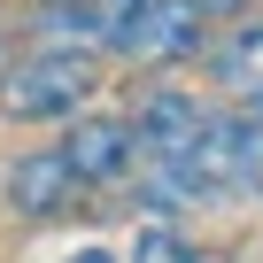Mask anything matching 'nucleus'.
<instances>
[{
	"label": "nucleus",
	"mask_w": 263,
	"mask_h": 263,
	"mask_svg": "<svg viewBox=\"0 0 263 263\" xmlns=\"http://www.w3.org/2000/svg\"><path fill=\"white\" fill-rule=\"evenodd\" d=\"M78 194H85V178L70 171L62 147H31V155L8 163V178H0V201H8L16 217H62Z\"/></svg>",
	"instance_id": "nucleus-2"
},
{
	"label": "nucleus",
	"mask_w": 263,
	"mask_h": 263,
	"mask_svg": "<svg viewBox=\"0 0 263 263\" xmlns=\"http://www.w3.org/2000/svg\"><path fill=\"white\" fill-rule=\"evenodd\" d=\"M186 171H194L201 194L255 186V163H248V116H201L194 147H186Z\"/></svg>",
	"instance_id": "nucleus-4"
},
{
	"label": "nucleus",
	"mask_w": 263,
	"mask_h": 263,
	"mask_svg": "<svg viewBox=\"0 0 263 263\" xmlns=\"http://www.w3.org/2000/svg\"><path fill=\"white\" fill-rule=\"evenodd\" d=\"M31 39H39V47H62V54H101L93 0H39V16H31Z\"/></svg>",
	"instance_id": "nucleus-8"
},
{
	"label": "nucleus",
	"mask_w": 263,
	"mask_h": 263,
	"mask_svg": "<svg viewBox=\"0 0 263 263\" xmlns=\"http://www.w3.org/2000/svg\"><path fill=\"white\" fill-rule=\"evenodd\" d=\"M209 78L240 101V108H263V24H232L217 47H209Z\"/></svg>",
	"instance_id": "nucleus-6"
},
{
	"label": "nucleus",
	"mask_w": 263,
	"mask_h": 263,
	"mask_svg": "<svg viewBox=\"0 0 263 263\" xmlns=\"http://www.w3.org/2000/svg\"><path fill=\"white\" fill-rule=\"evenodd\" d=\"M201 31H209V8H201V0H147L140 54L147 62H194L201 54Z\"/></svg>",
	"instance_id": "nucleus-7"
},
{
	"label": "nucleus",
	"mask_w": 263,
	"mask_h": 263,
	"mask_svg": "<svg viewBox=\"0 0 263 263\" xmlns=\"http://www.w3.org/2000/svg\"><path fill=\"white\" fill-rule=\"evenodd\" d=\"M201 8H209V16H240V8H248V0H201Z\"/></svg>",
	"instance_id": "nucleus-11"
},
{
	"label": "nucleus",
	"mask_w": 263,
	"mask_h": 263,
	"mask_svg": "<svg viewBox=\"0 0 263 263\" xmlns=\"http://www.w3.org/2000/svg\"><path fill=\"white\" fill-rule=\"evenodd\" d=\"M0 62H8V39H0Z\"/></svg>",
	"instance_id": "nucleus-13"
},
{
	"label": "nucleus",
	"mask_w": 263,
	"mask_h": 263,
	"mask_svg": "<svg viewBox=\"0 0 263 263\" xmlns=\"http://www.w3.org/2000/svg\"><path fill=\"white\" fill-rule=\"evenodd\" d=\"M201 116H209V108H201L194 93H147L140 116H132V140H140L147 163H178V171H186V147H194ZM186 178H194V171H186Z\"/></svg>",
	"instance_id": "nucleus-5"
},
{
	"label": "nucleus",
	"mask_w": 263,
	"mask_h": 263,
	"mask_svg": "<svg viewBox=\"0 0 263 263\" xmlns=\"http://www.w3.org/2000/svg\"><path fill=\"white\" fill-rule=\"evenodd\" d=\"M93 93V70L85 54H62V47H39L31 62H16L8 78H0V116L16 124H70Z\"/></svg>",
	"instance_id": "nucleus-1"
},
{
	"label": "nucleus",
	"mask_w": 263,
	"mask_h": 263,
	"mask_svg": "<svg viewBox=\"0 0 263 263\" xmlns=\"http://www.w3.org/2000/svg\"><path fill=\"white\" fill-rule=\"evenodd\" d=\"M62 155H70V171H78L85 186H116L132 163H140V140H132L124 116H70Z\"/></svg>",
	"instance_id": "nucleus-3"
},
{
	"label": "nucleus",
	"mask_w": 263,
	"mask_h": 263,
	"mask_svg": "<svg viewBox=\"0 0 263 263\" xmlns=\"http://www.w3.org/2000/svg\"><path fill=\"white\" fill-rule=\"evenodd\" d=\"M70 263H116V255H108V248H78Z\"/></svg>",
	"instance_id": "nucleus-12"
},
{
	"label": "nucleus",
	"mask_w": 263,
	"mask_h": 263,
	"mask_svg": "<svg viewBox=\"0 0 263 263\" xmlns=\"http://www.w3.org/2000/svg\"><path fill=\"white\" fill-rule=\"evenodd\" d=\"M132 263H194V248H186L171 224H147L140 240H132Z\"/></svg>",
	"instance_id": "nucleus-10"
},
{
	"label": "nucleus",
	"mask_w": 263,
	"mask_h": 263,
	"mask_svg": "<svg viewBox=\"0 0 263 263\" xmlns=\"http://www.w3.org/2000/svg\"><path fill=\"white\" fill-rule=\"evenodd\" d=\"M93 31H101V54H140L147 0H93Z\"/></svg>",
	"instance_id": "nucleus-9"
}]
</instances>
